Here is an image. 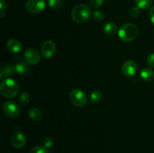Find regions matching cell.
<instances>
[{
    "mask_svg": "<svg viewBox=\"0 0 154 153\" xmlns=\"http://www.w3.org/2000/svg\"><path fill=\"white\" fill-rule=\"evenodd\" d=\"M91 13V8L88 4H77L72 10V18L77 23H84L90 19Z\"/></svg>",
    "mask_w": 154,
    "mask_h": 153,
    "instance_id": "obj_1",
    "label": "cell"
},
{
    "mask_svg": "<svg viewBox=\"0 0 154 153\" xmlns=\"http://www.w3.org/2000/svg\"><path fill=\"white\" fill-rule=\"evenodd\" d=\"M138 28L133 23H126L122 26L118 31V36L123 42H132L138 37Z\"/></svg>",
    "mask_w": 154,
    "mask_h": 153,
    "instance_id": "obj_2",
    "label": "cell"
},
{
    "mask_svg": "<svg viewBox=\"0 0 154 153\" xmlns=\"http://www.w3.org/2000/svg\"><path fill=\"white\" fill-rule=\"evenodd\" d=\"M0 92L2 95L7 98L16 97L19 92V85L12 79H6L0 85Z\"/></svg>",
    "mask_w": 154,
    "mask_h": 153,
    "instance_id": "obj_3",
    "label": "cell"
},
{
    "mask_svg": "<svg viewBox=\"0 0 154 153\" xmlns=\"http://www.w3.org/2000/svg\"><path fill=\"white\" fill-rule=\"evenodd\" d=\"M69 100L74 106L83 107L87 103V98L85 92L81 88H74L69 93Z\"/></svg>",
    "mask_w": 154,
    "mask_h": 153,
    "instance_id": "obj_4",
    "label": "cell"
},
{
    "mask_svg": "<svg viewBox=\"0 0 154 153\" xmlns=\"http://www.w3.org/2000/svg\"><path fill=\"white\" fill-rule=\"evenodd\" d=\"M46 7L45 0H28L25 4L26 10L32 14H38Z\"/></svg>",
    "mask_w": 154,
    "mask_h": 153,
    "instance_id": "obj_5",
    "label": "cell"
},
{
    "mask_svg": "<svg viewBox=\"0 0 154 153\" xmlns=\"http://www.w3.org/2000/svg\"><path fill=\"white\" fill-rule=\"evenodd\" d=\"M56 44L53 40H47L42 44L41 47V52L42 56L46 58H50L54 56L56 53Z\"/></svg>",
    "mask_w": 154,
    "mask_h": 153,
    "instance_id": "obj_6",
    "label": "cell"
},
{
    "mask_svg": "<svg viewBox=\"0 0 154 153\" xmlns=\"http://www.w3.org/2000/svg\"><path fill=\"white\" fill-rule=\"evenodd\" d=\"M3 111L5 114L11 118H15L20 114V107L15 102L8 100L3 104Z\"/></svg>",
    "mask_w": 154,
    "mask_h": 153,
    "instance_id": "obj_7",
    "label": "cell"
},
{
    "mask_svg": "<svg viewBox=\"0 0 154 153\" xmlns=\"http://www.w3.org/2000/svg\"><path fill=\"white\" fill-rule=\"evenodd\" d=\"M24 58L29 64H36L40 62L41 56L38 51L34 48H28L24 51Z\"/></svg>",
    "mask_w": 154,
    "mask_h": 153,
    "instance_id": "obj_8",
    "label": "cell"
},
{
    "mask_svg": "<svg viewBox=\"0 0 154 153\" xmlns=\"http://www.w3.org/2000/svg\"><path fill=\"white\" fill-rule=\"evenodd\" d=\"M138 70V65L136 62L132 60H127L122 65V72L124 76L127 77L133 76Z\"/></svg>",
    "mask_w": 154,
    "mask_h": 153,
    "instance_id": "obj_9",
    "label": "cell"
},
{
    "mask_svg": "<svg viewBox=\"0 0 154 153\" xmlns=\"http://www.w3.org/2000/svg\"><path fill=\"white\" fill-rule=\"evenodd\" d=\"M11 145L16 148H22L25 146L26 139V136L20 131H16L13 134L11 138Z\"/></svg>",
    "mask_w": 154,
    "mask_h": 153,
    "instance_id": "obj_10",
    "label": "cell"
},
{
    "mask_svg": "<svg viewBox=\"0 0 154 153\" xmlns=\"http://www.w3.org/2000/svg\"><path fill=\"white\" fill-rule=\"evenodd\" d=\"M6 47L11 52L17 53V52H20L22 50V45L18 40L11 38L8 40L7 44H6Z\"/></svg>",
    "mask_w": 154,
    "mask_h": 153,
    "instance_id": "obj_11",
    "label": "cell"
},
{
    "mask_svg": "<svg viewBox=\"0 0 154 153\" xmlns=\"http://www.w3.org/2000/svg\"><path fill=\"white\" fill-rule=\"evenodd\" d=\"M140 76L141 79L145 82H150L154 78V72L152 69L149 68H144L140 72Z\"/></svg>",
    "mask_w": 154,
    "mask_h": 153,
    "instance_id": "obj_12",
    "label": "cell"
},
{
    "mask_svg": "<svg viewBox=\"0 0 154 153\" xmlns=\"http://www.w3.org/2000/svg\"><path fill=\"white\" fill-rule=\"evenodd\" d=\"M29 116L30 118H32L34 121H40L43 117V114H42V110L38 108H32L29 110Z\"/></svg>",
    "mask_w": 154,
    "mask_h": 153,
    "instance_id": "obj_13",
    "label": "cell"
},
{
    "mask_svg": "<svg viewBox=\"0 0 154 153\" xmlns=\"http://www.w3.org/2000/svg\"><path fill=\"white\" fill-rule=\"evenodd\" d=\"M14 68L16 72L19 73L20 74H26L29 71V67L28 64L24 62H19L16 63Z\"/></svg>",
    "mask_w": 154,
    "mask_h": 153,
    "instance_id": "obj_14",
    "label": "cell"
},
{
    "mask_svg": "<svg viewBox=\"0 0 154 153\" xmlns=\"http://www.w3.org/2000/svg\"><path fill=\"white\" fill-rule=\"evenodd\" d=\"M104 32L108 35H113L117 32V27L113 22H108L104 26Z\"/></svg>",
    "mask_w": 154,
    "mask_h": 153,
    "instance_id": "obj_15",
    "label": "cell"
},
{
    "mask_svg": "<svg viewBox=\"0 0 154 153\" xmlns=\"http://www.w3.org/2000/svg\"><path fill=\"white\" fill-rule=\"evenodd\" d=\"M102 98V93L99 90H94L91 92L90 95V102L93 104L98 103L100 101Z\"/></svg>",
    "mask_w": 154,
    "mask_h": 153,
    "instance_id": "obj_16",
    "label": "cell"
},
{
    "mask_svg": "<svg viewBox=\"0 0 154 153\" xmlns=\"http://www.w3.org/2000/svg\"><path fill=\"white\" fill-rule=\"evenodd\" d=\"M137 6L141 9H147L152 5L153 0H135Z\"/></svg>",
    "mask_w": 154,
    "mask_h": 153,
    "instance_id": "obj_17",
    "label": "cell"
},
{
    "mask_svg": "<svg viewBox=\"0 0 154 153\" xmlns=\"http://www.w3.org/2000/svg\"><path fill=\"white\" fill-rule=\"evenodd\" d=\"M48 5L53 10H60L63 7V2L62 0H48Z\"/></svg>",
    "mask_w": 154,
    "mask_h": 153,
    "instance_id": "obj_18",
    "label": "cell"
},
{
    "mask_svg": "<svg viewBox=\"0 0 154 153\" xmlns=\"http://www.w3.org/2000/svg\"><path fill=\"white\" fill-rule=\"evenodd\" d=\"M30 99V95L28 92H22L18 97V101L20 104L22 105H26L29 103Z\"/></svg>",
    "mask_w": 154,
    "mask_h": 153,
    "instance_id": "obj_19",
    "label": "cell"
},
{
    "mask_svg": "<svg viewBox=\"0 0 154 153\" xmlns=\"http://www.w3.org/2000/svg\"><path fill=\"white\" fill-rule=\"evenodd\" d=\"M1 70L3 71V74L5 76H11V75L14 74V73L16 72L14 67H12V66L9 65V64H6V65L3 66L1 68Z\"/></svg>",
    "mask_w": 154,
    "mask_h": 153,
    "instance_id": "obj_20",
    "label": "cell"
},
{
    "mask_svg": "<svg viewBox=\"0 0 154 153\" xmlns=\"http://www.w3.org/2000/svg\"><path fill=\"white\" fill-rule=\"evenodd\" d=\"M29 153H48V150L45 146H36L32 147Z\"/></svg>",
    "mask_w": 154,
    "mask_h": 153,
    "instance_id": "obj_21",
    "label": "cell"
},
{
    "mask_svg": "<svg viewBox=\"0 0 154 153\" xmlns=\"http://www.w3.org/2000/svg\"><path fill=\"white\" fill-rule=\"evenodd\" d=\"M93 18L95 21L96 22H101L105 18V14L102 11V10H96L94 13L93 14Z\"/></svg>",
    "mask_w": 154,
    "mask_h": 153,
    "instance_id": "obj_22",
    "label": "cell"
},
{
    "mask_svg": "<svg viewBox=\"0 0 154 153\" xmlns=\"http://www.w3.org/2000/svg\"><path fill=\"white\" fill-rule=\"evenodd\" d=\"M105 0H90V5L94 8H99L104 4Z\"/></svg>",
    "mask_w": 154,
    "mask_h": 153,
    "instance_id": "obj_23",
    "label": "cell"
},
{
    "mask_svg": "<svg viewBox=\"0 0 154 153\" xmlns=\"http://www.w3.org/2000/svg\"><path fill=\"white\" fill-rule=\"evenodd\" d=\"M129 16L132 18H136L140 14V8L138 7L132 8L129 10Z\"/></svg>",
    "mask_w": 154,
    "mask_h": 153,
    "instance_id": "obj_24",
    "label": "cell"
},
{
    "mask_svg": "<svg viewBox=\"0 0 154 153\" xmlns=\"http://www.w3.org/2000/svg\"><path fill=\"white\" fill-rule=\"evenodd\" d=\"M147 62L149 66H150V67L154 68V52H152V53H150L147 56Z\"/></svg>",
    "mask_w": 154,
    "mask_h": 153,
    "instance_id": "obj_25",
    "label": "cell"
},
{
    "mask_svg": "<svg viewBox=\"0 0 154 153\" xmlns=\"http://www.w3.org/2000/svg\"><path fill=\"white\" fill-rule=\"evenodd\" d=\"M44 145H45V147H46V148L51 147L53 145V140L50 137L46 138V140H45V142H44Z\"/></svg>",
    "mask_w": 154,
    "mask_h": 153,
    "instance_id": "obj_26",
    "label": "cell"
},
{
    "mask_svg": "<svg viewBox=\"0 0 154 153\" xmlns=\"http://www.w3.org/2000/svg\"><path fill=\"white\" fill-rule=\"evenodd\" d=\"M149 16H150V20L152 23L154 24V5L150 8V10L149 11Z\"/></svg>",
    "mask_w": 154,
    "mask_h": 153,
    "instance_id": "obj_27",
    "label": "cell"
},
{
    "mask_svg": "<svg viewBox=\"0 0 154 153\" xmlns=\"http://www.w3.org/2000/svg\"><path fill=\"white\" fill-rule=\"evenodd\" d=\"M7 8V3L5 0H0V8H1V13L2 15L3 11H4L5 9Z\"/></svg>",
    "mask_w": 154,
    "mask_h": 153,
    "instance_id": "obj_28",
    "label": "cell"
}]
</instances>
